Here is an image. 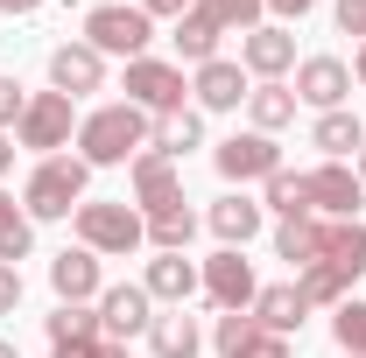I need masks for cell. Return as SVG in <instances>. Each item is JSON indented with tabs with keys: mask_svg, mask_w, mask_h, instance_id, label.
<instances>
[{
	"mask_svg": "<svg viewBox=\"0 0 366 358\" xmlns=\"http://www.w3.org/2000/svg\"><path fill=\"white\" fill-rule=\"evenodd\" d=\"M148 134H155V120L141 113V106H127V98H113V106H92L85 120H78V162L85 169H120V162H134L141 148H148Z\"/></svg>",
	"mask_w": 366,
	"mask_h": 358,
	"instance_id": "1",
	"label": "cell"
},
{
	"mask_svg": "<svg viewBox=\"0 0 366 358\" xmlns=\"http://www.w3.org/2000/svg\"><path fill=\"white\" fill-rule=\"evenodd\" d=\"M85 183H92V169L78 162V155H43V162L29 169V183H21V211H29L36 225H49V218H78Z\"/></svg>",
	"mask_w": 366,
	"mask_h": 358,
	"instance_id": "2",
	"label": "cell"
},
{
	"mask_svg": "<svg viewBox=\"0 0 366 358\" xmlns=\"http://www.w3.org/2000/svg\"><path fill=\"white\" fill-rule=\"evenodd\" d=\"M78 246L85 253H99V260H127L134 246H148V218H141L134 204H78Z\"/></svg>",
	"mask_w": 366,
	"mask_h": 358,
	"instance_id": "3",
	"label": "cell"
},
{
	"mask_svg": "<svg viewBox=\"0 0 366 358\" xmlns=\"http://www.w3.org/2000/svg\"><path fill=\"white\" fill-rule=\"evenodd\" d=\"M78 98H64V91H29V113H21V127L14 140L29 148V155H64L71 140H78Z\"/></svg>",
	"mask_w": 366,
	"mask_h": 358,
	"instance_id": "4",
	"label": "cell"
},
{
	"mask_svg": "<svg viewBox=\"0 0 366 358\" xmlns=\"http://www.w3.org/2000/svg\"><path fill=\"white\" fill-rule=\"evenodd\" d=\"M85 43L99 49V56H120V63H134V56H148V43H155V21L134 7H120V0H106V7H92L85 14Z\"/></svg>",
	"mask_w": 366,
	"mask_h": 358,
	"instance_id": "5",
	"label": "cell"
},
{
	"mask_svg": "<svg viewBox=\"0 0 366 358\" xmlns=\"http://www.w3.org/2000/svg\"><path fill=\"white\" fill-rule=\"evenodd\" d=\"M183 98H190L183 63H162V56H134V63H127V106H141L148 120L183 113Z\"/></svg>",
	"mask_w": 366,
	"mask_h": 358,
	"instance_id": "6",
	"label": "cell"
},
{
	"mask_svg": "<svg viewBox=\"0 0 366 358\" xmlns=\"http://www.w3.org/2000/svg\"><path fill=\"white\" fill-rule=\"evenodd\" d=\"M212 169L232 183V190H247V183H268L274 169H282V148H274V134H226L219 148H212Z\"/></svg>",
	"mask_w": 366,
	"mask_h": 358,
	"instance_id": "7",
	"label": "cell"
},
{
	"mask_svg": "<svg viewBox=\"0 0 366 358\" xmlns=\"http://www.w3.org/2000/svg\"><path fill=\"white\" fill-rule=\"evenodd\" d=\"M204 302L226 316V310H254V295H261V281H254V260L239 253V246H219L212 260H204Z\"/></svg>",
	"mask_w": 366,
	"mask_h": 358,
	"instance_id": "8",
	"label": "cell"
},
{
	"mask_svg": "<svg viewBox=\"0 0 366 358\" xmlns=\"http://www.w3.org/2000/svg\"><path fill=\"white\" fill-rule=\"evenodd\" d=\"M303 190H310V211L317 218H360L366 204V183L352 162H317V169H303Z\"/></svg>",
	"mask_w": 366,
	"mask_h": 358,
	"instance_id": "9",
	"label": "cell"
},
{
	"mask_svg": "<svg viewBox=\"0 0 366 358\" xmlns=\"http://www.w3.org/2000/svg\"><path fill=\"white\" fill-rule=\"evenodd\" d=\"M239 71H247L254 85H274V78H289V71H296V36H289L282 21H261V29H247V36H239Z\"/></svg>",
	"mask_w": 366,
	"mask_h": 358,
	"instance_id": "10",
	"label": "cell"
},
{
	"mask_svg": "<svg viewBox=\"0 0 366 358\" xmlns=\"http://www.w3.org/2000/svg\"><path fill=\"white\" fill-rule=\"evenodd\" d=\"M127 183H134V211H162V204H183V169L162 155V148H141L127 162Z\"/></svg>",
	"mask_w": 366,
	"mask_h": 358,
	"instance_id": "11",
	"label": "cell"
},
{
	"mask_svg": "<svg viewBox=\"0 0 366 358\" xmlns=\"http://www.w3.org/2000/svg\"><path fill=\"white\" fill-rule=\"evenodd\" d=\"M212 352L219 358H289V337H274L254 323V310H226L212 323Z\"/></svg>",
	"mask_w": 366,
	"mask_h": 358,
	"instance_id": "12",
	"label": "cell"
},
{
	"mask_svg": "<svg viewBox=\"0 0 366 358\" xmlns=\"http://www.w3.org/2000/svg\"><path fill=\"white\" fill-rule=\"evenodd\" d=\"M148 323H155V295L141 288V281H113L106 295H99V330L106 337H148Z\"/></svg>",
	"mask_w": 366,
	"mask_h": 358,
	"instance_id": "13",
	"label": "cell"
},
{
	"mask_svg": "<svg viewBox=\"0 0 366 358\" xmlns=\"http://www.w3.org/2000/svg\"><path fill=\"white\" fill-rule=\"evenodd\" d=\"M247 91H254V78H247L232 56H212V63L190 71V98H197V113H239Z\"/></svg>",
	"mask_w": 366,
	"mask_h": 358,
	"instance_id": "14",
	"label": "cell"
},
{
	"mask_svg": "<svg viewBox=\"0 0 366 358\" xmlns=\"http://www.w3.org/2000/svg\"><path fill=\"white\" fill-rule=\"evenodd\" d=\"M296 106H317V113H338L345 98H352V71L338 63V56H303L296 63Z\"/></svg>",
	"mask_w": 366,
	"mask_h": 358,
	"instance_id": "15",
	"label": "cell"
},
{
	"mask_svg": "<svg viewBox=\"0 0 366 358\" xmlns=\"http://www.w3.org/2000/svg\"><path fill=\"white\" fill-rule=\"evenodd\" d=\"M106 85V56L78 36V43H56L49 49V91H64V98H85V91Z\"/></svg>",
	"mask_w": 366,
	"mask_h": 358,
	"instance_id": "16",
	"label": "cell"
},
{
	"mask_svg": "<svg viewBox=\"0 0 366 358\" xmlns=\"http://www.w3.org/2000/svg\"><path fill=\"white\" fill-rule=\"evenodd\" d=\"M141 288H148L162 310H183L190 295H204V274H197V260H190V253H155V260H148V274H141Z\"/></svg>",
	"mask_w": 366,
	"mask_h": 358,
	"instance_id": "17",
	"label": "cell"
},
{
	"mask_svg": "<svg viewBox=\"0 0 366 358\" xmlns=\"http://www.w3.org/2000/svg\"><path fill=\"white\" fill-rule=\"evenodd\" d=\"M49 288H56V302H99V295H106L99 253H85V246H64V253L49 260Z\"/></svg>",
	"mask_w": 366,
	"mask_h": 358,
	"instance_id": "18",
	"label": "cell"
},
{
	"mask_svg": "<svg viewBox=\"0 0 366 358\" xmlns=\"http://www.w3.org/2000/svg\"><path fill=\"white\" fill-rule=\"evenodd\" d=\"M204 225H212V239H219V246H247V239L268 225V211H261L247 190H226V197L204 211Z\"/></svg>",
	"mask_w": 366,
	"mask_h": 358,
	"instance_id": "19",
	"label": "cell"
},
{
	"mask_svg": "<svg viewBox=\"0 0 366 358\" xmlns=\"http://www.w3.org/2000/svg\"><path fill=\"white\" fill-rule=\"evenodd\" d=\"M303 316H310V302H303V288H296V281H268V288L254 295V323L274 330V337H296V330H303Z\"/></svg>",
	"mask_w": 366,
	"mask_h": 358,
	"instance_id": "20",
	"label": "cell"
},
{
	"mask_svg": "<svg viewBox=\"0 0 366 358\" xmlns=\"http://www.w3.org/2000/svg\"><path fill=\"white\" fill-rule=\"evenodd\" d=\"M310 148H317L324 162H360V148H366V127H360V113H317V127H310Z\"/></svg>",
	"mask_w": 366,
	"mask_h": 358,
	"instance_id": "21",
	"label": "cell"
},
{
	"mask_svg": "<svg viewBox=\"0 0 366 358\" xmlns=\"http://www.w3.org/2000/svg\"><path fill=\"white\" fill-rule=\"evenodd\" d=\"M324 267H338L345 281H360L366 274V225L360 218H324Z\"/></svg>",
	"mask_w": 366,
	"mask_h": 358,
	"instance_id": "22",
	"label": "cell"
},
{
	"mask_svg": "<svg viewBox=\"0 0 366 358\" xmlns=\"http://www.w3.org/2000/svg\"><path fill=\"white\" fill-rule=\"evenodd\" d=\"M148 352H155V358H197V352H204V330H197V316L162 310L155 323H148Z\"/></svg>",
	"mask_w": 366,
	"mask_h": 358,
	"instance_id": "23",
	"label": "cell"
},
{
	"mask_svg": "<svg viewBox=\"0 0 366 358\" xmlns=\"http://www.w3.org/2000/svg\"><path fill=\"white\" fill-rule=\"evenodd\" d=\"M317 253H324V218H317V211H310V218H282V225H274V260H289V267L303 274Z\"/></svg>",
	"mask_w": 366,
	"mask_h": 358,
	"instance_id": "24",
	"label": "cell"
},
{
	"mask_svg": "<svg viewBox=\"0 0 366 358\" xmlns=\"http://www.w3.org/2000/svg\"><path fill=\"white\" fill-rule=\"evenodd\" d=\"M148 148H162L169 162H183L190 148H204V113H197V106H183V113H162V120H155V134H148Z\"/></svg>",
	"mask_w": 366,
	"mask_h": 358,
	"instance_id": "25",
	"label": "cell"
},
{
	"mask_svg": "<svg viewBox=\"0 0 366 358\" xmlns=\"http://www.w3.org/2000/svg\"><path fill=\"white\" fill-rule=\"evenodd\" d=\"M247 120H254V134H282V127L296 120V91L282 85V78H274V85H254L247 91Z\"/></svg>",
	"mask_w": 366,
	"mask_h": 358,
	"instance_id": "26",
	"label": "cell"
},
{
	"mask_svg": "<svg viewBox=\"0 0 366 358\" xmlns=\"http://www.w3.org/2000/svg\"><path fill=\"white\" fill-rule=\"evenodd\" d=\"M190 239H197V211H190V204L148 211V246H155V253H190Z\"/></svg>",
	"mask_w": 366,
	"mask_h": 358,
	"instance_id": "27",
	"label": "cell"
},
{
	"mask_svg": "<svg viewBox=\"0 0 366 358\" xmlns=\"http://www.w3.org/2000/svg\"><path fill=\"white\" fill-rule=\"evenodd\" d=\"M169 29H177V56L190 63V71H197V63H212V56H219V36H226V29H219L212 14H197V7H190L183 21H169Z\"/></svg>",
	"mask_w": 366,
	"mask_h": 358,
	"instance_id": "28",
	"label": "cell"
},
{
	"mask_svg": "<svg viewBox=\"0 0 366 358\" xmlns=\"http://www.w3.org/2000/svg\"><path fill=\"white\" fill-rule=\"evenodd\" d=\"M29 246H36V218L0 190V267H21V260H29Z\"/></svg>",
	"mask_w": 366,
	"mask_h": 358,
	"instance_id": "29",
	"label": "cell"
},
{
	"mask_svg": "<svg viewBox=\"0 0 366 358\" xmlns=\"http://www.w3.org/2000/svg\"><path fill=\"white\" fill-rule=\"evenodd\" d=\"M261 211H274V218H310V190H303V176H296V169H274V176L261 183Z\"/></svg>",
	"mask_w": 366,
	"mask_h": 358,
	"instance_id": "30",
	"label": "cell"
},
{
	"mask_svg": "<svg viewBox=\"0 0 366 358\" xmlns=\"http://www.w3.org/2000/svg\"><path fill=\"white\" fill-rule=\"evenodd\" d=\"M49 344H78V337H106L99 330V302H56V316H43Z\"/></svg>",
	"mask_w": 366,
	"mask_h": 358,
	"instance_id": "31",
	"label": "cell"
},
{
	"mask_svg": "<svg viewBox=\"0 0 366 358\" xmlns=\"http://www.w3.org/2000/svg\"><path fill=\"white\" fill-rule=\"evenodd\" d=\"M296 288H303V302H310V310H338V302L352 295V281H345L338 267H324V260H310V267L296 274Z\"/></svg>",
	"mask_w": 366,
	"mask_h": 358,
	"instance_id": "32",
	"label": "cell"
},
{
	"mask_svg": "<svg viewBox=\"0 0 366 358\" xmlns=\"http://www.w3.org/2000/svg\"><path fill=\"white\" fill-rule=\"evenodd\" d=\"M331 337H338L345 358H366V302L360 295H345V302L331 310Z\"/></svg>",
	"mask_w": 366,
	"mask_h": 358,
	"instance_id": "33",
	"label": "cell"
},
{
	"mask_svg": "<svg viewBox=\"0 0 366 358\" xmlns=\"http://www.w3.org/2000/svg\"><path fill=\"white\" fill-rule=\"evenodd\" d=\"M197 14H212L226 36H232V29L247 36V29H261V14H268V7H261V0H197Z\"/></svg>",
	"mask_w": 366,
	"mask_h": 358,
	"instance_id": "34",
	"label": "cell"
},
{
	"mask_svg": "<svg viewBox=\"0 0 366 358\" xmlns=\"http://www.w3.org/2000/svg\"><path fill=\"white\" fill-rule=\"evenodd\" d=\"M56 358H127L120 337H78V344H49Z\"/></svg>",
	"mask_w": 366,
	"mask_h": 358,
	"instance_id": "35",
	"label": "cell"
},
{
	"mask_svg": "<svg viewBox=\"0 0 366 358\" xmlns=\"http://www.w3.org/2000/svg\"><path fill=\"white\" fill-rule=\"evenodd\" d=\"M21 113H29V91H21V78H0V134H7V127H21Z\"/></svg>",
	"mask_w": 366,
	"mask_h": 358,
	"instance_id": "36",
	"label": "cell"
},
{
	"mask_svg": "<svg viewBox=\"0 0 366 358\" xmlns=\"http://www.w3.org/2000/svg\"><path fill=\"white\" fill-rule=\"evenodd\" d=\"M331 21H338V36H360L366 43V0H331Z\"/></svg>",
	"mask_w": 366,
	"mask_h": 358,
	"instance_id": "37",
	"label": "cell"
},
{
	"mask_svg": "<svg viewBox=\"0 0 366 358\" xmlns=\"http://www.w3.org/2000/svg\"><path fill=\"white\" fill-rule=\"evenodd\" d=\"M190 7H197V0H141V14H148V21H183Z\"/></svg>",
	"mask_w": 366,
	"mask_h": 358,
	"instance_id": "38",
	"label": "cell"
},
{
	"mask_svg": "<svg viewBox=\"0 0 366 358\" xmlns=\"http://www.w3.org/2000/svg\"><path fill=\"white\" fill-rule=\"evenodd\" d=\"M21 310V267H0V316Z\"/></svg>",
	"mask_w": 366,
	"mask_h": 358,
	"instance_id": "39",
	"label": "cell"
},
{
	"mask_svg": "<svg viewBox=\"0 0 366 358\" xmlns=\"http://www.w3.org/2000/svg\"><path fill=\"white\" fill-rule=\"evenodd\" d=\"M261 7H268L274 21H303V14H310V7H317V0H261Z\"/></svg>",
	"mask_w": 366,
	"mask_h": 358,
	"instance_id": "40",
	"label": "cell"
},
{
	"mask_svg": "<svg viewBox=\"0 0 366 358\" xmlns=\"http://www.w3.org/2000/svg\"><path fill=\"white\" fill-rule=\"evenodd\" d=\"M43 0H0V14H36Z\"/></svg>",
	"mask_w": 366,
	"mask_h": 358,
	"instance_id": "41",
	"label": "cell"
},
{
	"mask_svg": "<svg viewBox=\"0 0 366 358\" xmlns=\"http://www.w3.org/2000/svg\"><path fill=\"white\" fill-rule=\"evenodd\" d=\"M14 169V134H0V176Z\"/></svg>",
	"mask_w": 366,
	"mask_h": 358,
	"instance_id": "42",
	"label": "cell"
},
{
	"mask_svg": "<svg viewBox=\"0 0 366 358\" xmlns=\"http://www.w3.org/2000/svg\"><path fill=\"white\" fill-rule=\"evenodd\" d=\"M352 78H360V85H366V43H360V56H352Z\"/></svg>",
	"mask_w": 366,
	"mask_h": 358,
	"instance_id": "43",
	"label": "cell"
},
{
	"mask_svg": "<svg viewBox=\"0 0 366 358\" xmlns=\"http://www.w3.org/2000/svg\"><path fill=\"white\" fill-rule=\"evenodd\" d=\"M352 169H360V183H366V148H360V162H352Z\"/></svg>",
	"mask_w": 366,
	"mask_h": 358,
	"instance_id": "44",
	"label": "cell"
},
{
	"mask_svg": "<svg viewBox=\"0 0 366 358\" xmlns=\"http://www.w3.org/2000/svg\"><path fill=\"white\" fill-rule=\"evenodd\" d=\"M0 358H21V352H14V344H0Z\"/></svg>",
	"mask_w": 366,
	"mask_h": 358,
	"instance_id": "45",
	"label": "cell"
},
{
	"mask_svg": "<svg viewBox=\"0 0 366 358\" xmlns=\"http://www.w3.org/2000/svg\"><path fill=\"white\" fill-rule=\"evenodd\" d=\"M338 358H345V352H338Z\"/></svg>",
	"mask_w": 366,
	"mask_h": 358,
	"instance_id": "46",
	"label": "cell"
}]
</instances>
